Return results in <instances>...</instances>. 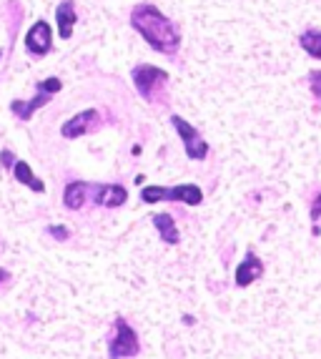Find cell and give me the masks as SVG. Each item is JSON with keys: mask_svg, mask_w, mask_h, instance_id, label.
Segmentation results:
<instances>
[{"mask_svg": "<svg viewBox=\"0 0 321 359\" xmlns=\"http://www.w3.org/2000/svg\"><path fill=\"white\" fill-rule=\"evenodd\" d=\"M131 25L151 48L163 55H173L181 48V30L176 28L166 13H160L153 3H141L131 11Z\"/></svg>", "mask_w": 321, "mask_h": 359, "instance_id": "cell-1", "label": "cell"}, {"mask_svg": "<svg viewBox=\"0 0 321 359\" xmlns=\"http://www.w3.org/2000/svg\"><path fill=\"white\" fill-rule=\"evenodd\" d=\"M141 201L143 204L181 201V204H186V206H201L203 191H201V186H196V184H176V186H171V189H163V186H143Z\"/></svg>", "mask_w": 321, "mask_h": 359, "instance_id": "cell-2", "label": "cell"}, {"mask_svg": "<svg viewBox=\"0 0 321 359\" xmlns=\"http://www.w3.org/2000/svg\"><path fill=\"white\" fill-rule=\"evenodd\" d=\"M141 352V339L138 332L123 317H116L114 337L108 339V357L111 359H133Z\"/></svg>", "mask_w": 321, "mask_h": 359, "instance_id": "cell-3", "label": "cell"}, {"mask_svg": "<svg viewBox=\"0 0 321 359\" xmlns=\"http://www.w3.org/2000/svg\"><path fill=\"white\" fill-rule=\"evenodd\" d=\"M171 123L176 128V133L181 136V144H184V151L191 161H206L208 158V144L206 138L201 136L196 126H191L189 121L181 118V116H171Z\"/></svg>", "mask_w": 321, "mask_h": 359, "instance_id": "cell-4", "label": "cell"}, {"mask_svg": "<svg viewBox=\"0 0 321 359\" xmlns=\"http://www.w3.org/2000/svg\"><path fill=\"white\" fill-rule=\"evenodd\" d=\"M131 78L138 93H141L146 101H151V98H153V88H158L163 81H168V71L151 66V63H141V66H136L131 71Z\"/></svg>", "mask_w": 321, "mask_h": 359, "instance_id": "cell-5", "label": "cell"}, {"mask_svg": "<svg viewBox=\"0 0 321 359\" xmlns=\"http://www.w3.org/2000/svg\"><path fill=\"white\" fill-rule=\"evenodd\" d=\"M264 271H266V266H264L261 257H259L254 249H249V252L244 254V259H241V264L236 266L233 282H236L238 289H246V287H251L254 282H259V279L264 276Z\"/></svg>", "mask_w": 321, "mask_h": 359, "instance_id": "cell-6", "label": "cell"}, {"mask_svg": "<svg viewBox=\"0 0 321 359\" xmlns=\"http://www.w3.org/2000/svg\"><path fill=\"white\" fill-rule=\"evenodd\" d=\"M95 123H101V114L95 108H86L81 114H76L73 118H68L60 128V136L63 138H81L83 133H88Z\"/></svg>", "mask_w": 321, "mask_h": 359, "instance_id": "cell-7", "label": "cell"}, {"mask_svg": "<svg viewBox=\"0 0 321 359\" xmlns=\"http://www.w3.org/2000/svg\"><path fill=\"white\" fill-rule=\"evenodd\" d=\"M50 46H53V33H50V25L46 20H38L33 23V28L25 33V48L33 55H48L50 53Z\"/></svg>", "mask_w": 321, "mask_h": 359, "instance_id": "cell-8", "label": "cell"}, {"mask_svg": "<svg viewBox=\"0 0 321 359\" xmlns=\"http://www.w3.org/2000/svg\"><path fill=\"white\" fill-rule=\"evenodd\" d=\"M93 201L98 206H106V209H118L128 201V191L121 184H95Z\"/></svg>", "mask_w": 321, "mask_h": 359, "instance_id": "cell-9", "label": "cell"}, {"mask_svg": "<svg viewBox=\"0 0 321 359\" xmlns=\"http://www.w3.org/2000/svg\"><path fill=\"white\" fill-rule=\"evenodd\" d=\"M55 23H58V36L63 38V41H68L78 23V13H76V3H73V0L58 3V8H55Z\"/></svg>", "mask_w": 321, "mask_h": 359, "instance_id": "cell-10", "label": "cell"}, {"mask_svg": "<svg viewBox=\"0 0 321 359\" xmlns=\"http://www.w3.org/2000/svg\"><path fill=\"white\" fill-rule=\"evenodd\" d=\"M90 191H93V186L86 184V181H68L66 191H63V204H66V209L68 211L83 209Z\"/></svg>", "mask_w": 321, "mask_h": 359, "instance_id": "cell-11", "label": "cell"}, {"mask_svg": "<svg viewBox=\"0 0 321 359\" xmlns=\"http://www.w3.org/2000/svg\"><path fill=\"white\" fill-rule=\"evenodd\" d=\"M151 222H153L156 231H158L160 241L168 246H176L181 241V233H179V226L173 222V216L166 214V211H160V214H153L151 216Z\"/></svg>", "mask_w": 321, "mask_h": 359, "instance_id": "cell-12", "label": "cell"}, {"mask_svg": "<svg viewBox=\"0 0 321 359\" xmlns=\"http://www.w3.org/2000/svg\"><path fill=\"white\" fill-rule=\"evenodd\" d=\"M296 43H299V48L309 55V58L321 60V28L319 25H309V28H303L301 33H299Z\"/></svg>", "mask_w": 321, "mask_h": 359, "instance_id": "cell-13", "label": "cell"}, {"mask_svg": "<svg viewBox=\"0 0 321 359\" xmlns=\"http://www.w3.org/2000/svg\"><path fill=\"white\" fill-rule=\"evenodd\" d=\"M13 176H15V181H20L23 186H28L30 191L46 194V184H43V181L38 179L36 174H33L30 163L23 161V158H18V161H15V166H13Z\"/></svg>", "mask_w": 321, "mask_h": 359, "instance_id": "cell-14", "label": "cell"}, {"mask_svg": "<svg viewBox=\"0 0 321 359\" xmlns=\"http://www.w3.org/2000/svg\"><path fill=\"white\" fill-rule=\"evenodd\" d=\"M48 101H50V93H43V90H38V96L33 98V101H13L11 111L15 116H20V121H30L38 108H43Z\"/></svg>", "mask_w": 321, "mask_h": 359, "instance_id": "cell-15", "label": "cell"}, {"mask_svg": "<svg viewBox=\"0 0 321 359\" xmlns=\"http://www.w3.org/2000/svg\"><path fill=\"white\" fill-rule=\"evenodd\" d=\"M306 86H309V93L316 103H321V68H311L306 73Z\"/></svg>", "mask_w": 321, "mask_h": 359, "instance_id": "cell-16", "label": "cell"}, {"mask_svg": "<svg viewBox=\"0 0 321 359\" xmlns=\"http://www.w3.org/2000/svg\"><path fill=\"white\" fill-rule=\"evenodd\" d=\"M319 219H321V189L314 191V196H311V201H309V222L319 224Z\"/></svg>", "mask_w": 321, "mask_h": 359, "instance_id": "cell-17", "label": "cell"}, {"mask_svg": "<svg viewBox=\"0 0 321 359\" xmlns=\"http://www.w3.org/2000/svg\"><path fill=\"white\" fill-rule=\"evenodd\" d=\"M63 88V83H60V78H55V76H50V78H46V81H41L38 83V90H43V93H58V90Z\"/></svg>", "mask_w": 321, "mask_h": 359, "instance_id": "cell-18", "label": "cell"}, {"mask_svg": "<svg viewBox=\"0 0 321 359\" xmlns=\"http://www.w3.org/2000/svg\"><path fill=\"white\" fill-rule=\"evenodd\" d=\"M15 161H18V158L13 156V151H8V149L0 151V163H3V168H11V171H13V166H15Z\"/></svg>", "mask_w": 321, "mask_h": 359, "instance_id": "cell-19", "label": "cell"}, {"mask_svg": "<svg viewBox=\"0 0 321 359\" xmlns=\"http://www.w3.org/2000/svg\"><path fill=\"white\" fill-rule=\"evenodd\" d=\"M48 233H50L53 239H58V241H66L68 236H71V231H68L66 226H48Z\"/></svg>", "mask_w": 321, "mask_h": 359, "instance_id": "cell-20", "label": "cell"}, {"mask_svg": "<svg viewBox=\"0 0 321 359\" xmlns=\"http://www.w3.org/2000/svg\"><path fill=\"white\" fill-rule=\"evenodd\" d=\"M8 279H11V274H8V269H3V266H0V284H6Z\"/></svg>", "mask_w": 321, "mask_h": 359, "instance_id": "cell-21", "label": "cell"}]
</instances>
